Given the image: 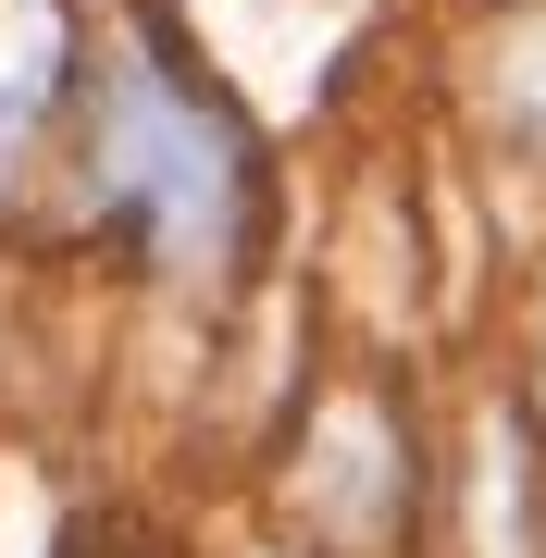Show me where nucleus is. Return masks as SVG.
Returning a JSON list of instances; mask_svg holds the SVG:
<instances>
[{"label":"nucleus","mask_w":546,"mask_h":558,"mask_svg":"<svg viewBox=\"0 0 546 558\" xmlns=\"http://www.w3.org/2000/svg\"><path fill=\"white\" fill-rule=\"evenodd\" d=\"M75 87V13L62 0H0V161H13Z\"/></svg>","instance_id":"3"},{"label":"nucleus","mask_w":546,"mask_h":558,"mask_svg":"<svg viewBox=\"0 0 546 558\" xmlns=\"http://www.w3.org/2000/svg\"><path fill=\"white\" fill-rule=\"evenodd\" d=\"M100 186H112V223L162 260V274H223V260L248 248V137H236V112H223L174 50H149V62L112 75V100H100Z\"/></svg>","instance_id":"1"},{"label":"nucleus","mask_w":546,"mask_h":558,"mask_svg":"<svg viewBox=\"0 0 546 558\" xmlns=\"http://www.w3.org/2000/svg\"><path fill=\"white\" fill-rule=\"evenodd\" d=\"M398 435H385V410H324V435H311V509L336 521V534H398Z\"/></svg>","instance_id":"2"}]
</instances>
